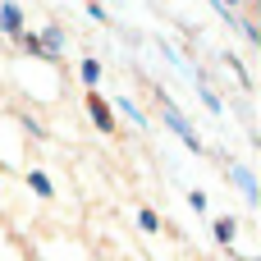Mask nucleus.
<instances>
[{
  "label": "nucleus",
  "mask_w": 261,
  "mask_h": 261,
  "mask_svg": "<svg viewBox=\"0 0 261 261\" xmlns=\"http://www.w3.org/2000/svg\"><path fill=\"white\" fill-rule=\"evenodd\" d=\"M188 206H193L197 216H206V193H202V188H193V193H188Z\"/></svg>",
  "instance_id": "nucleus-13"
},
{
  "label": "nucleus",
  "mask_w": 261,
  "mask_h": 261,
  "mask_svg": "<svg viewBox=\"0 0 261 261\" xmlns=\"http://www.w3.org/2000/svg\"><path fill=\"white\" fill-rule=\"evenodd\" d=\"M18 46H23L32 60H50V64H55V60L64 55V28L50 23V28H41V32H23Z\"/></svg>",
  "instance_id": "nucleus-1"
},
{
  "label": "nucleus",
  "mask_w": 261,
  "mask_h": 261,
  "mask_svg": "<svg viewBox=\"0 0 261 261\" xmlns=\"http://www.w3.org/2000/svg\"><path fill=\"white\" fill-rule=\"evenodd\" d=\"M87 115H92V124L101 128V133H115V110H110V101L101 96V92H87Z\"/></svg>",
  "instance_id": "nucleus-3"
},
{
  "label": "nucleus",
  "mask_w": 261,
  "mask_h": 261,
  "mask_svg": "<svg viewBox=\"0 0 261 261\" xmlns=\"http://www.w3.org/2000/svg\"><path fill=\"white\" fill-rule=\"evenodd\" d=\"M28 188H32L41 202H50V197H55V184H50V174H46V170H28Z\"/></svg>",
  "instance_id": "nucleus-6"
},
{
  "label": "nucleus",
  "mask_w": 261,
  "mask_h": 261,
  "mask_svg": "<svg viewBox=\"0 0 261 261\" xmlns=\"http://www.w3.org/2000/svg\"><path fill=\"white\" fill-rule=\"evenodd\" d=\"M0 32H5V37H14V41L28 32V23H23V9H18L14 0H5V5H0Z\"/></svg>",
  "instance_id": "nucleus-4"
},
{
  "label": "nucleus",
  "mask_w": 261,
  "mask_h": 261,
  "mask_svg": "<svg viewBox=\"0 0 261 261\" xmlns=\"http://www.w3.org/2000/svg\"><path fill=\"white\" fill-rule=\"evenodd\" d=\"M197 96H202V106H206L211 115H225V101L216 96V87H211V83H197Z\"/></svg>",
  "instance_id": "nucleus-9"
},
{
  "label": "nucleus",
  "mask_w": 261,
  "mask_h": 261,
  "mask_svg": "<svg viewBox=\"0 0 261 261\" xmlns=\"http://www.w3.org/2000/svg\"><path fill=\"white\" fill-rule=\"evenodd\" d=\"M83 5H87V0H83Z\"/></svg>",
  "instance_id": "nucleus-16"
},
{
  "label": "nucleus",
  "mask_w": 261,
  "mask_h": 261,
  "mask_svg": "<svg viewBox=\"0 0 261 261\" xmlns=\"http://www.w3.org/2000/svg\"><path fill=\"white\" fill-rule=\"evenodd\" d=\"M220 5H225V9H229V14H234V5H243V0H220Z\"/></svg>",
  "instance_id": "nucleus-14"
},
{
  "label": "nucleus",
  "mask_w": 261,
  "mask_h": 261,
  "mask_svg": "<svg viewBox=\"0 0 261 261\" xmlns=\"http://www.w3.org/2000/svg\"><path fill=\"white\" fill-rule=\"evenodd\" d=\"M229 179L239 184V193H243V202H248V206H257V202H261L257 179H252V170H248V165H229Z\"/></svg>",
  "instance_id": "nucleus-5"
},
{
  "label": "nucleus",
  "mask_w": 261,
  "mask_h": 261,
  "mask_svg": "<svg viewBox=\"0 0 261 261\" xmlns=\"http://www.w3.org/2000/svg\"><path fill=\"white\" fill-rule=\"evenodd\" d=\"M115 106H119V110H124V115L133 119V128H147V115H142V110H138V106H133L128 96H115Z\"/></svg>",
  "instance_id": "nucleus-10"
},
{
  "label": "nucleus",
  "mask_w": 261,
  "mask_h": 261,
  "mask_svg": "<svg viewBox=\"0 0 261 261\" xmlns=\"http://www.w3.org/2000/svg\"><path fill=\"white\" fill-rule=\"evenodd\" d=\"M78 78H83L87 87H96V83H101V60H92V55H83V60H78Z\"/></svg>",
  "instance_id": "nucleus-8"
},
{
  "label": "nucleus",
  "mask_w": 261,
  "mask_h": 261,
  "mask_svg": "<svg viewBox=\"0 0 261 261\" xmlns=\"http://www.w3.org/2000/svg\"><path fill=\"white\" fill-rule=\"evenodd\" d=\"M138 229H142V234H161V216H156L151 206H142V211H138Z\"/></svg>",
  "instance_id": "nucleus-11"
},
{
  "label": "nucleus",
  "mask_w": 261,
  "mask_h": 261,
  "mask_svg": "<svg viewBox=\"0 0 261 261\" xmlns=\"http://www.w3.org/2000/svg\"><path fill=\"white\" fill-rule=\"evenodd\" d=\"M83 9H87V14H92V18H96V23H110V14H106V5H101V0H87V5H83Z\"/></svg>",
  "instance_id": "nucleus-12"
},
{
  "label": "nucleus",
  "mask_w": 261,
  "mask_h": 261,
  "mask_svg": "<svg viewBox=\"0 0 261 261\" xmlns=\"http://www.w3.org/2000/svg\"><path fill=\"white\" fill-rule=\"evenodd\" d=\"M211 229H216V243H220V248H229V243H234V234H239V220H234V216H220Z\"/></svg>",
  "instance_id": "nucleus-7"
},
{
  "label": "nucleus",
  "mask_w": 261,
  "mask_h": 261,
  "mask_svg": "<svg viewBox=\"0 0 261 261\" xmlns=\"http://www.w3.org/2000/svg\"><path fill=\"white\" fill-rule=\"evenodd\" d=\"M0 170H5V161H0Z\"/></svg>",
  "instance_id": "nucleus-15"
},
{
  "label": "nucleus",
  "mask_w": 261,
  "mask_h": 261,
  "mask_svg": "<svg viewBox=\"0 0 261 261\" xmlns=\"http://www.w3.org/2000/svg\"><path fill=\"white\" fill-rule=\"evenodd\" d=\"M161 115H165V124H170V133L188 147V151H206V142H202V133L193 128V119H184L179 115V106L170 101V96H161Z\"/></svg>",
  "instance_id": "nucleus-2"
}]
</instances>
